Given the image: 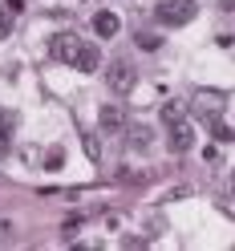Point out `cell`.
<instances>
[{
    "mask_svg": "<svg viewBox=\"0 0 235 251\" xmlns=\"http://www.w3.org/2000/svg\"><path fill=\"white\" fill-rule=\"evenodd\" d=\"M195 17H199L195 0H162V4L154 8V21H158L162 28H183V25H191Z\"/></svg>",
    "mask_w": 235,
    "mask_h": 251,
    "instance_id": "6da1fadb",
    "label": "cell"
},
{
    "mask_svg": "<svg viewBox=\"0 0 235 251\" xmlns=\"http://www.w3.org/2000/svg\"><path fill=\"white\" fill-rule=\"evenodd\" d=\"M134 81H138V73H134V65H130L126 57H118V61H109V65H105V85L114 89L118 98H122V93H130Z\"/></svg>",
    "mask_w": 235,
    "mask_h": 251,
    "instance_id": "7a4b0ae2",
    "label": "cell"
},
{
    "mask_svg": "<svg viewBox=\"0 0 235 251\" xmlns=\"http://www.w3.org/2000/svg\"><path fill=\"white\" fill-rule=\"evenodd\" d=\"M166 138H170V150L175 154H186L195 146V126L186 118H175V122H166Z\"/></svg>",
    "mask_w": 235,
    "mask_h": 251,
    "instance_id": "3957f363",
    "label": "cell"
},
{
    "mask_svg": "<svg viewBox=\"0 0 235 251\" xmlns=\"http://www.w3.org/2000/svg\"><path fill=\"white\" fill-rule=\"evenodd\" d=\"M49 49H53V57H57V61H65V65H77V57H81L85 41H81V37H73V33H57Z\"/></svg>",
    "mask_w": 235,
    "mask_h": 251,
    "instance_id": "277c9868",
    "label": "cell"
},
{
    "mask_svg": "<svg viewBox=\"0 0 235 251\" xmlns=\"http://www.w3.org/2000/svg\"><path fill=\"white\" fill-rule=\"evenodd\" d=\"M118 28H122V21H118V12H109V8H102L98 12V17H93V33H98V37H118Z\"/></svg>",
    "mask_w": 235,
    "mask_h": 251,
    "instance_id": "5b68a950",
    "label": "cell"
},
{
    "mask_svg": "<svg viewBox=\"0 0 235 251\" xmlns=\"http://www.w3.org/2000/svg\"><path fill=\"white\" fill-rule=\"evenodd\" d=\"M195 109H199V114H207V122H215L219 109H223V93H215V89L199 93V98H195Z\"/></svg>",
    "mask_w": 235,
    "mask_h": 251,
    "instance_id": "8992f818",
    "label": "cell"
},
{
    "mask_svg": "<svg viewBox=\"0 0 235 251\" xmlns=\"http://www.w3.org/2000/svg\"><path fill=\"white\" fill-rule=\"evenodd\" d=\"M122 126H126L122 109H118V105H102V130H105V134H118Z\"/></svg>",
    "mask_w": 235,
    "mask_h": 251,
    "instance_id": "52a82bcc",
    "label": "cell"
},
{
    "mask_svg": "<svg viewBox=\"0 0 235 251\" xmlns=\"http://www.w3.org/2000/svg\"><path fill=\"white\" fill-rule=\"evenodd\" d=\"M98 65H102L98 45H85V49H81V57H77V69H81V73H98Z\"/></svg>",
    "mask_w": 235,
    "mask_h": 251,
    "instance_id": "ba28073f",
    "label": "cell"
},
{
    "mask_svg": "<svg viewBox=\"0 0 235 251\" xmlns=\"http://www.w3.org/2000/svg\"><path fill=\"white\" fill-rule=\"evenodd\" d=\"M12 114H4V109H0V154H8V146H12Z\"/></svg>",
    "mask_w": 235,
    "mask_h": 251,
    "instance_id": "9c48e42d",
    "label": "cell"
},
{
    "mask_svg": "<svg viewBox=\"0 0 235 251\" xmlns=\"http://www.w3.org/2000/svg\"><path fill=\"white\" fill-rule=\"evenodd\" d=\"M130 146H134V150L150 146V126H130Z\"/></svg>",
    "mask_w": 235,
    "mask_h": 251,
    "instance_id": "30bf717a",
    "label": "cell"
},
{
    "mask_svg": "<svg viewBox=\"0 0 235 251\" xmlns=\"http://www.w3.org/2000/svg\"><path fill=\"white\" fill-rule=\"evenodd\" d=\"M12 25H17V21H12V8H8V4H0V41L12 33Z\"/></svg>",
    "mask_w": 235,
    "mask_h": 251,
    "instance_id": "8fae6325",
    "label": "cell"
},
{
    "mask_svg": "<svg viewBox=\"0 0 235 251\" xmlns=\"http://www.w3.org/2000/svg\"><path fill=\"white\" fill-rule=\"evenodd\" d=\"M61 162H65V154H61V150H49V158H45V166H49V170H61Z\"/></svg>",
    "mask_w": 235,
    "mask_h": 251,
    "instance_id": "7c38bea8",
    "label": "cell"
},
{
    "mask_svg": "<svg viewBox=\"0 0 235 251\" xmlns=\"http://www.w3.org/2000/svg\"><path fill=\"white\" fill-rule=\"evenodd\" d=\"M175 118H183V105H166L162 109V122H175Z\"/></svg>",
    "mask_w": 235,
    "mask_h": 251,
    "instance_id": "4fadbf2b",
    "label": "cell"
},
{
    "mask_svg": "<svg viewBox=\"0 0 235 251\" xmlns=\"http://www.w3.org/2000/svg\"><path fill=\"white\" fill-rule=\"evenodd\" d=\"M138 45H142V49H158V37H150V33H142V37H138Z\"/></svg>",
    "mask_w": 235,
    "mask_h": 251,
    "instance_id": "5bb4252c",
    "label": "cell"
}]
</instances>
